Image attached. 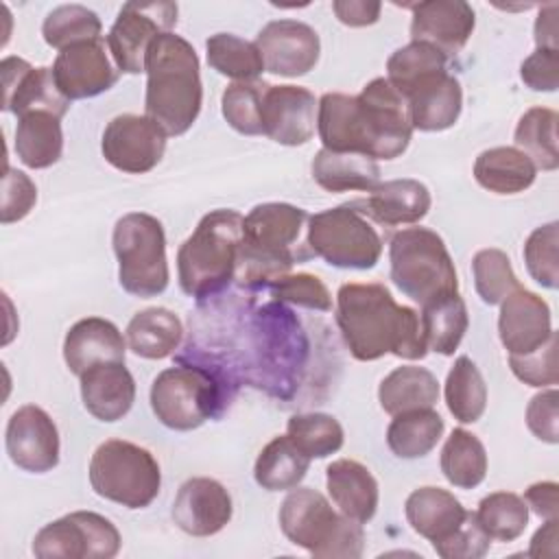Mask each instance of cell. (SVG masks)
I'll use <instances>...</instances> for the list:
<instances>
[{"instance_id":"obj_12","label":"cell","mask_w":559,"mask_h":559,"mask_svg":"<svg viewBox=\"0 0 559 559\" xmlns=\"http://www.w3.org/2000/svg\"><path fill=\"white\" fill-rule=\"evenodd\" d=\"M122 539L116 524L94 511H72L41 526L33 537L39 559H111Z\"/></svg>"},{"instance_id":"obj_33","label":"cell","mask_w":559,"mask_h":559,"mask_svg":"<svg viewBox=\"0 0 559 559\" xmlns=\"http://www.w3.org/2000/svg\"><path fill=\"white\" fill-rule=\"evenodd\" d=\"M439 400L437 376L417 365H402L386 373L378 386V402L384 413L400 415L417 408H435Z\"/></svg>"},{"instance_id":"obj_50","label":"cell","mask_w":559,"mask_h":559,"mask_svg":"<svg viewBox=\"0 0 559 559\" xmlns=\"http://www.w3.org/2000/svg\"><path fill=\"white\" fill-rule=\"evenodd\" d=\"M275 301H286L317 312L332 310V295L321 277L312 273H286L269 284Z\"/></svg>"},{"instance_id":"obj_5","label":"cell","mask_w":559,"mask_h":559,"mask_svg":"<svg viewBox=\"0 0 559 559\" xmlns=\"http://www.w3.org/2000/svg\"><path fill=\"white\" fill-rule=\"evenodd\" d=\"M280 528L288 542L319 559H358L365 550L362 524L336 513L312 487H295L280 507Z\"/></svg>"},{"instance_id":"obj_45","label":"cell","mask_w":559,"mask_h":559,"mask_svg":"<svg viewBox=\"0 0 559 559\" xmlns=\"http://www.w3.org/2000/svg\"><path fill=\"white\" fill-rule=\"evenodd\" d=\"M100 17L83 4H61L52 9L41 24L44 41L57 50H63L72 44L100 39Z\"/></svg>"},{"instance_id":"obj_7","label":"cell","mask_w":559,"mask_h":559,"mask_svg":"<svg viewBox=\"0 0 559 559\" xmlns=\"http://www.w3.org/2000/svg\"><path fill=\"white\" fill-rule=\"evenodd\" d=\"M389 264L393 284L419 306L459 290L454 260L443 238L428 227H406L393 234Z\"/></svg>"},{"instance_id":"obj_17","label":"cell","mask_w":559,"mask_h":559,"mask_svg":"<svg viewBox=\"0 0 559 559\" xmlns=\"http://www.w3.org/2000/svg\"><path fill=\"white\" fill-rule=\"evenodd\" d=\"M107 52L109 48H105L103 39L72 44L59 50L50 68L57 90L68 100L94 98L111 90L120 76V70Z\"/></svg>"},{"instance_id":"obj_58","label":"cell","mask_w":559,"mask_h":559,"mask_svg":"<svg viewBox=\"0 0 559 559\" xmlns=\"http://www.w3.org/2000/svg\"><path fill=\"white\" fill-rule=\"evenodd\" d=\"M557 13L559 7L555 2H548L539 9V15L535 20V46L537 48H557Z\"/></svg>"},{"instance_id":"obj_22","label":"cell","mask_w":559,"mask_h":559,"mask_svg":"<svg viewBox=\"0 0 559 559\" xmlns=\"http://www.w3.org/2000/svg\"><path fill=\"white\" fill-rule=\"evenodd\" d=\"M411 41H426L443 55H456L469 41L476 13L465 0H426L411 4Z\"/></svg>"},{"instance_id":"obj_9","label":"cell","mask_w":559,"mask_h":559,"mask_svg":"<svg viewBox=\"0 0 559 559\" xmlns=\"http://www.w3.org/2000/svg\"><path fill=\"white\" fill-rule=\"evenodd\" d=\"M90 485L105 500L127 509H144L159 493L162 472L146 448L124 439H107L90 459Z\"/></svg>"},{"instance_id":"obj_44","label":"cell","mask_w":559,"mask_h":559,"mask_svg":"<svg viewBox=\"0 0 559 559\" xmlns=\"http://www.w3.org/2000/svg\"><path fill=\"white\" fill-rule=\"evenodd\" d=\"M483 531L498 542L518 539L528 524V507L513 491H493L478 502L474 511Z\"/></svg>"},{"instance_id":"obj_32","label":"cell","mask_w":559,"mask_h":559,"mask_svg":"<svg viewBox=\"0 0 559 559\" xmlns=\"http://www.w3.org/2000/svg\"><path fill=\"white\" fill-rule=\"evenodd\" d=\"M535 164L515 146H493L474 159V179L493 194H518L535 183Z\"/></svg>"},{"instance_id":"obj_24","label":"cell","mask_w":559,"mask_h":559,"mask_svg":"<svg viewBox=\"0 0 559 559\" xmlns=\"http://www.w3.org/2000/svg\"><path fill=\"white\" fill-rule=\"evenodd\" d=\"M413 129L435 133L456 124L463 109V90L448 70L428 74L411 85L404 94Z\"/></svg>"},{"instance_id":"obj_36","label":"cell","mask_w":559,"mask_h":559,"mask_svg":"<svg viewBox=\"0 0 559 559\" xmlns=\"http://www.w3.org/2000/svg\"><path fill=\"white\" fill-rule=\"evenodd\" d=\"M419 323L426 349L441 356H452L459 349L469 325L467 306L459 290L421 306Z\"/></svg>"},{"instance_id":"obj_23","label":"cell","mask_w":559,"mask_h":559,"mask_svg":"<svg viewBox=\"0 0 559 559\" xmlns=\"http://www.w3.org/2000/svg\"><path fill=\"white\" fill-rule=\"evenodd\" d=\"M552 332L550 308L537 293L520 286L502 299L498 336L509 356H522L537 349Z\"/></svg>"},{"instance_id":"obj_20","label":"cell","mask_w":559,"mask_h":559,"mask_svg":"<svg viewBox=\"0 0 559 559\" xmlns=\"http://www.w3.org/2000/svg\"><path fill=\"white\" fill-rule=\"evenodd\" d=\"M317 98L299 85H269L262 98V135L282 146H301L317 127Z\"/></svg>"},{"instance_id":"obj_30","label":"cell","mask_w":559,"mask_h":559,"mask_svg":"<svg viewBox=\"0 0 559 559\" xmlns=\"http://www.w3.org/2000/svg\"><path fill=\"white\" fill-rule=\"evenodd\" d=\"M404 513L417 535L428 542H439L465 520L467 509L448 489L426 485L411 491L404 502Z\"/></svg>"},{"instance_id":"obj_6","label":"cell","mask_w":559,"mask_h":559,"mask_svg":"<svg viewBox=\"0 0 559 559\" xmlns=\"http://www.w3.org/2000/svg\"><path fill=\"white\" fill-rule=\"evenodd\" d=\"M227 378L216 367L173 365L159 371L151 384V408L159 424L170 430L188 432L207 419L221 417L229 404Z\"/></svg>"},{"instance_id":"obj_41","label":"cell","mask_w":559,"mask_h":559,"mask_svg":"<svg viewBox=\"0 0 559 559\" xmlns=\"http://www.w3.org/2000/svg\"><path fill=\"white\" fill-rule=\"evenodd\" d=\"M557 120V111L548 107H531L518 120L513 133L515 148H520L535 164V168L557 170L559 166Z\"/></svg>"},{"instance_id":"obj_11","label":"cell","mask_w":559,"mask_h":559,"mask_svg":"<svg viewBox=\"0 0 559 559\" xmlns=\"http://www.w3.org/2000/svg\"><path fill=\"white\" fill-rule=\"evenodd\" d=\"M253 347V369L258 373L253 382L277 397H288L286 386H293L295 371L304 367L308 341L282 301L266 304L258 310Z\"/></svg>"},{"instance_id":"obj_1","label":"cell","mask_w":559,"mask_h":559,"mask_svg":"<svg viewBox=\"0 0 559 559\" xmlns=\"http://www.w3.org/2000/svg\"><path fill=\"white\" fill-rule=\"evenodd\" d=\"M336 325L356 360L371 362L386 354L421 360L428 349L419 314L400 306L378 282H349L336 293Z\"/></svg>"},{"instance_id":"obj_51","label":"cell","mask_w":559,"mask_h":559,"mask_svg":"<svg viewBox=\"0 0 559 559\" xmlns=\"http://www.w3.org/2000/svg\"><path fill=\"white\" fill-rule=\"evenodd\" d=\"M509 367L513 376L528 386H537V389L555 386L559 380L557 332H552L550 338L537 349L522 356H509Z\"/></svg>"},{"instance_id":"obj_34","label":"cell","mask_w":559,"mask_h":559,"mask_svg":"<svg viewBox=\"0 0 559 559\" xmlns=\"http://www.w3.org/2000/svg\"><path fill=\"white\" fill-rule=\"evenodd\" d=\"M312 179L328 192H371L380 183V166L360 153H336L321 148L312 159Z\"/></svg>"},{"instance_id":"obj_8","label":"cell","mask_w":559,"mask_h":559,"mask_svg":"<svg viewBox=\"0 0 559 559\" xmlns=\"http://www.w3.org/2000/svg\"><path fill=\"white\" fill-rule=\"evenodd\" d=\"M118 260V282L129 295L148 299L166 290L170 271L164 225L146 212L120 216L111 234Z\"/></svg>"},{"instance_id":"obj_35","label":"cell","mask_w":559,"mask_h":559,"mask_svg":"<svg viewBox=\"0 0 559 559\" xmlns=\"http://www.w3.org/2000/svg\"><path fill=\"white\" fill-rule=\"evenodd\" d=\"M15 153L17 159L33 168H50L61 159L63 131L61 118L50 111H28L15 124Z\"/></svg>"},{"instance_id":"obj_15","label":"cell","mask_w":559,"mask_h":559,"mask_svg":"<svg viewBox=\"0 0 559 559\" xmlns=\"http://www.w3.org/2000/svg\"><path fill=\"white\" fill-rule=\"evenodd\" d=\"M358 100L369 127L371 159L400 157L408 148L413 135L404 96L386 81V76H378L362 87Z\"/></svg>"},{"instance_id":"obj_27","label":"cell","mask_w":559,"mask_h":559,"mask_svg":"<svg viewBox=\"0 0 559 559\" xmlns=\"http://www.w3.org/2000/svg\"><path fill=\"white\" fill-rule=\"evenodd\" d=\"M85 411L98 421L122 419L135 402V380L124 362H100L79 376Z\"/></svg>"},{"instance_id":"obj_38","label":"cell","mask_w":559,"mask_h":559,"mask_svg":"<svg viewBox=\"0 0 559 559\" xmlns=\"http://www.w3.org/2000/svg\"><path fill=\"white\" fill-rule=\"evenodd\" d=\"M310 467V459L297 450L288 435L273 437L258 454L253 465L255 483L266 491L295 489Z\"/></svg>"},{"instance_id":"obj_3","label":"cell","mask_w":559,"mask_h":559,"mask_svg":"<svg viewBox=\"0 0 559 559\" xmlns=\"http://www.w3.org/2000/svg\"><path fill=\"white\" fill-rule=\"evenodd\" d=\"M308 212L293 203H260L242 216V240L236 280L247 288L269 286L306 258L295 245L308 223Z\"/></svg>"},{"instance_id":"obj_59","label":"cell","mask_w":559,"mask_h":559,"mask_svg":"<svg viewBox=\"0 0 559 559\" xmlns=\"http://www.w3.org/2000/svg\"><path fill=\"white\" fill-rule=\"evenodd\" d=\"M528 557H557V520H546L531 539Z\"/></svg>"},{"instance_id":"obj_47","label":"cell","mask_w":559,"mask_h":559,"mask_svg":"<svg viewBox=\"0 0 559 559\" xmlns=\"http://www.w3.org/2000/svg\"><path fill=\"white\" fill-rule=\"evenodd\" d=\"M269 83L234 81L221 96V111L227 124L242 135H262V98Z\"/></svg>"},{"instance_id":"obj_2","label":"cell","mask_w":559,"mask_h":559,"mask_svg":"<svg viewBox=\"0 0 559 559\" xmlns=\"http://www.w3.org/2000/svg\"><path fill=\"white\" fill-rule=\"evenodd\" d=\"M144 116L166 135H183L199 118L203 83L197 50L175 33L159 35L146 55Z\"/></svg>"},{"instance_id":"obj_53","label":"cell","mask_w":559,"mask_h":559,"mask_svg":"<svg viewBox=\"0 0 559 559\" xmlns=\"http://www.w3.org/2000/svg\"><path fill=\"white\" fill-rule=\"evenodd\" d=\"M37 203V188L33 179L17 170L7 166L4 181H2V207H0V223L11 225L28 216L33 205Z\"/></svg>"},{"instance_id":"obj_14","label":"cell","mask_w":559,"mask_h":559,"mask_svg":"<svg viewBox=\"0 0 559 559\" xmlns=\"http://www.w3.org/2000/svg\"><path fill=\"white\" fill-rule=\"evenodd\" d=\"M166 138L168 135L148 116L120 114L107 122L100 151L105 162L116 170L144 175L162 162Z\"/></svg>"},{"instance_id":"obj_19","label":"cell","mask_w":559,"mask_h":559,"mask_svg":"<svg viewBox=\"0 0 559 559\" xmlns=\"http://www.w3.org/2000/svg\"><path fill=\"white\" fill-rule=\"evenodd\" d=\"M2 74V109L17 118L28 111H50L63 118L70 109V100L57 90L52 70L46 66H31L22 57H4L0 63Z\"/></svg>"},{"instance_id":"obj_49","label":"cell","mask_w":559,"mask_h":559,"mask_svg":"<svg viewBox=\"0 0 559 559\" xmlns=\"http://www.w3.org/2000/svg\"><path fill=\"white\" fill-rule=\"evenodd\" d=\"M524 264L528 275L544 288L559 286V223L535 227L524 242Z\"/></svg>"},{"instance_id":"obj_13","label":"cell","mask_w":559,"mask_h":559,"mask_svg":"<svg viewBox=\"0 0 559 559\" xmlns=\"http://www.w3.org/2000/svg\"><path fill=\"white\" fill-rule=\"evenodd\" d=\"M175 2H127L107 33V48L124 74H140L151 44L177 24Z\"/></svg>"},{"instance_id":"obj_18","label":"cell","mask_w":559,"mask_h":559,"mask_svg":"<svg viewBox=\"0 0 559 559\" xmlns=\"http://www.w3.org/2000/svg\"><path fill=\"white\" fill-rule=\"evenodd\" d=\"M258 52L264 70L275 76H304L308 74L321 52L317 31L301 20H273L262 26L255 37Z\"/></svg>"},{"instance_id":"obj_57","label":"cell","mask_w":559,"mask_h":559,"mask_svg":"<svg viewBox=\"0 0 559 559\" xmlns=\"http://www.w3.org/2000/svg\"><path fill=\"white\" fill-rule=\"evenodd\" d=\"M559 485L555 480L533 483L524 491L526 507L542 520H557L559 515Z\"/></svg>"},{"instance_id":"obj_48","label":"cell","mask_w":559,"mask_h":559,"mask_svg":"<svg viewBox=\"0 0 559 559\" xmlns=\"http://www.w3.org/2000/svg\"><path fill=\"white\" fill-rule=\"evenodd\" d=\"M472 275L478 297L489 306L502 304L504 297L522 286L518 275L513 273L509 255L496 247L476 251V255L472 258Z\"/></svg>"},{"instance_id":"obj_10","label":"cell","mask_w":559,"mask_h":559,"mask_svg":"<svg viewBox=\"0 0 559 559\" xmlns=\"http://www.w3.org/2000/svg\"><path fill=\"white\" fill-rule=\"evenodd\" d=\"M310 253L336 269H373L382 255V238L354 205L321 210L308 218Z\"/></svg>"},{"instance_id":"obj_43","label":"cell","mask_w":559,"mask_h":559,"mask_svg":"<svg viewBox=\"0 0 559 559\" xmlns=\"http://www.w3.org/2000/svg\"><path fill=\"white\" fill-rule=\"evenodd\" d=\"M288 439L301 454L312 459H325L343 448L345 435L336 417L328 413H299L286 424Z\"/></svg>"},{"instance_id":"obj_54","label":"cell","mask_w":559,"mask_h":559,"mask_svg":"<svg viewBox=\"0 0 559 559\" xmlns=\"http://www.w3.org/2000/svg\"><path fill=\"white\" fill-rule=\"evenodd\" d=\"M520 79L533 92H555L559 87V50L535 48L522 61Z\"/></svg>"},{"instance_id":"obj_16","label":"cell","mask_w":559,"mask_h":559,"mask_svg":"<svg viewBox=\"0 0 559 559\" xmlns=\"http://www.w3.org/2000/svg\"><path fill=\"white\" fill-rule=\"evenodd\" d=\"M4 445L11 463L24 472L46 474L59 465V430L41 406L24 404L9 417Z\"/></svg>"},{"instance_id":"obj_21","label":"cell","mask_w":559,"mask_h":559,"mask_svg":"<svg viewBox=\"0 0 559 559\" xmlns=\"http://www.w3.org/2000/svg\"><path fill=\"white\" fill-rule=\"evenodd\" d=\"M234 513V502L225 485L207 476L188 478L173 500V522L186 535L210 537L223 531Z\"/></svg>"},{"instance_id":"obj_29","label":"cell","mask_w":559,"mask_h":559,"mask_svg":"<svg viewBox=\"0 0 559 559\" xmlns=\"http://www.w3.org/2000/svg\"><path fill=\"white\" fill-rule=\"evenodd\" d=\"M325 485L338 511L360 524L369 522L378 511V480L362 463L354 459H336L325 469Z\"/></svg>"},{"instance_id":"obj_40","label":"cell","mask_w":559,"mask_h":559,"mask_svg":"<svg viewBox=\"0 0 559 559\" xmlns=\"http://www.w3.org/2000/svg\"><path fill=\"white\" fill-rule=\"evenodd\" d=\"M445 404L459 424H474L487 408V384L469 356H459L443 386Z\"/></svg>"},{"instance_id":"obj_31","label":"cell","mask_w":559,"mask_h":559,"mask_svg":"<svg viewBox=\"0 0 559 559\" xmlns=\"http://www.w3.org/2000/svg\"><path fill=\"white\" fill-rule=\"evenodd\" d=\"M127 347L146 360H162L175 354L183 338L181 319L168 308H146L131 317L127 325Z\"/></svg>"},{"instance_id":"obj_56","label":"cell","mask_w":559,"mask_h":559,"mask_svg":"<svg viewBox=\"0 0 559 559\" xmlns=\"http://www.w3.org/2000/svg\"><path fill=\"white\" fill-rule=\"evenodd\" d=\"M332 11L341 24L360 28V26H371L380 20L382 4L376 0H334Z\"/></svg>"},{"instance_id":"obj_4","label":"cell","mask_w":559,"mask_h":559,"mask_svg":"<svg viewBox=\"0 0 559 559\" xmlns=\"http://www.w3.org/2000/svg\"><path fill=\"white\" fill-rule=\"evenodd\" d=\"M242 216L218 207L207 212L177 251L179 286L188 297L210 299L225 290L238 271Z\"/></svg>"},{"instance_id":"obj_42","label":"cell","mask_w":559,"mask_h":559,"mask_svg":"<svg viewBox=\"0 0 559 559\" xmlns=\"http://www.w3.org/2000/svg\"><path fill=\"white\" fill-rule=\"evenodd\" d=\"M205 57L212 70L234 81H255L264 72L255 41H247L234 33L210 35Z\"/></svg>"},{"instance_id":"obj_37","label":"cell","mask_w":559,"mask_h":559,"mask_svg":"<svg viewBox=\"0 0 559 559\" xmlns=\"http://www.w3.org/2000/svg\"><path fill=\"white\" fill-rule=\"evenodd\" d=\"M445 424L435 408H417L393 415L386 428V445L400 459H421L439 443Z\"/></svg>"},{"instance_id":"obj_52","label":"cell","mask_w":559,"mask_h":559,"mask_svg":"<svg viewBox=\"0 0 559 559\" xmlns=\"http://www.w3.org/2000/svg\"><path fill=\"white\" fill-rule=\"evenodd\" d=\"M491 537L483 531L474 511L443 539L432 542V548L443 559H480L487 555Z\"/></svg>"},{"instance_id":"obj_39","label":"cell","mask_w":559,"mask_h":559,"mask_svg":"<svg viewBox=\"0 0 559 559\" xmlns=\"http://www.w3.org/2000/svg\"><path fill=\"white\" fill-rule=\"evenodd\" d=\"M439 463L445 480L456 489H474L487 476V450L483 441L465 428L450 432Z\"/></svg>"},{"instance_id":"obj_55","label":"cell","mask_w":559,"mask_h":559,"mask_svg":"<svg viewBox=\"0 0 559 559\" xmlns=\"http://www.w3.org/2000/svg\"><path fill=\"white\" fill-rule=\"evenodd\" d=\"M557 400L559 393L555 386H548L546 391L531 397L526 406V426L528 430L546 443L559 441V419H557Z\"/></svg>"},{"instance_id":"obj_28","label":"cell","mask_w":559,"mask_h":559,"mask_svg":"<svg viewBox=\"0 0 559 559\" xmlns=\"http://www.w3.org/2000/svg\"><path fill=\"white\" fill-rule=\"evenodd\" d=\"M354 205H362L358 212L369 214L376 223L397 227L419 223L428 214L432 197L426 183L404 177L378 183L365 201H356Z\"/></svg>"},{"instance_id":"obj_46","label":"cell","mask_w":559,"mask_h":559,"mask_svg":"<svg viewBox=\"0 0 559 559\" xmlns=\"http://www.w3.org/2000/svg\"><path fill=\"white\" fill-rule=\"evenodd\" d=\"M448 70V55L426 41H411L386 59V81L404 94L419 79Z\"/></svg>"},{"instance_id":"obj_25","label":"cell","mask_w":559,"mask_h":559,"mask_svg":"<svg viewBox=\"0 0 559 559\" xmlns=\"http://www.w3.org/2000/svg\"><path fill=\"white\" fill-rule=\"evenodd\" d=\"M317 131L323 148L371 157L369 127L358 96L328 92L317 105Z\"/></svg>"},{"instance_id":"obj_26","label":"cell","mask_w":559,"mask_h":559,"mask_svg":"<svg viewBox=\"0 0 559 559\" xmlns=\"http://www.w3.org/2000/svg\"><path fill=\"white\" fill-rule=\"evenodd\" d=\"M127 338L103 317L79 319L63 338V360L74 376L100 362H124Z\"/></svg>"}]
</instances>
